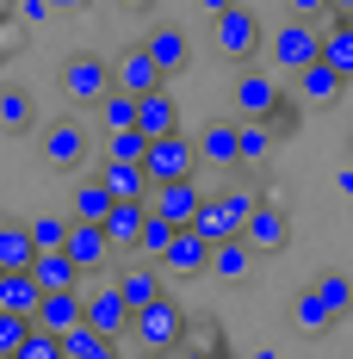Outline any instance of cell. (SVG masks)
<instances>
[{"label":"cell","instance_id":"obj_1","mask_svg":"<svg viewBox=\"0 0 353 359\" xmlns=\"http://www.w3.org/2000/svg\"><path fill=\"white\" fill-rule=\"evenodd\" d=\"M131 341H137V353H180V347L192 341V316L180 310L174 297H155L149 310H137Z\"/></svg>","mask_w":353,"mask_h":359},{"label":"cell","instance_id":"obj_2","mask_svg":"<svg viewBox=\"0 0 353 359\" xmlns=\"http://www.w3.org/2000/svg\"><path fill=\"white\" fill-rule=\"evenodd\" d=\"M112 87H118V62H106L100 50H74L69 62H62V93H69L74 106L100 111V100H106Z\"/></svg>","mask_w":353,"mask_h":359},{"label":"cell","instance_id":"obj_3","mask_svg":"<svg viewBox=\"0 0 353 359\" xmlns=\"http://www.w3.org/2000/svg\"><path fill=\"white\" fill-rule=\"evenodd\" d=\"M260 13L248 6V0H236L229 13H217L211 19V50L223 56V62H254V50H260Z\"/></svg>","mask_w":353,"mask_h":359},{"label":"cell","instance_id":"obj_4","mask_svg":"<svg viewBox=\"0 0 353 359\" xmlns=\"http://www.w3.org/2000/svg\"><path fill=\"white\" fill-rule=\"evenodd\" d=\"M267 56H273V69H279V74H291V81H298L304 69H317V62H322V32L310 25V19H291L285 32H273Z\"/></svg>","mask_w":353,"mask_h":359},{"label":"cell","instance_id":"obj_5","mask_svg":"<svg viewBox=\"0 0 353 359\" xmlns=\"http://www.w3.org/2000/svg\"><path fill=\"white\" fill-rule=\"evenodd\" d=\"M142 168L155 174V186H168V180H192L199 168H205V155H199V137H186V130H174V137H155Z\"/></svg>","mask_w":353,"mask_h":359},{"label":"cell","instance_id":"obj_6","mask_svg":"<svg viewBox=\"0 0 353 359\" xmlns=\"http://www.w3.org/2000/svg\"><path fill=\"white\" fill-rule=\"evenodd\" d=\"M87 323L100 328L106 341H124L131 323H137V310H131V297H124L118 285H93L87 291Z\"/></svg>","mask_w":353,"mask_h":359},{"label":"cell","instance_id":"obj_7","mask_svg":"<svg viewBox=\"0 0 353 359\" xmlns=\"http://www.w3.org/2000/svg\"><path fill=\"white\" fill-rule=\"evenodd\" d=\"M118 87H124V93H137V100H149V93H161V87H168V69L149 56V43H131V50L118 56Z\"/></svg>","mask_w":353,"mask_h":359},{"label":"cell","instance_id":"obj_8","mask_svg":"<svg viewBox=\"0 0 353 359\" xmlns=\"http://www.w3.org/2000/svg\"><path fill=\"white\" fill-rule=\"evenodd\" d=\"M199 155L205 168H242V118H211L199 130Z\"/></svg>","mask_w":353,"mask_h":359},{"label":"cell","instance_id":"obj_9","mask_svg":"<svg viewBox=\"0 0 353 359\" xmlns=\"http://www.w3.org/2000/svg\"><path fill=\"white\" fill-rule=\"evenodd\" d=\"M211 254L217 248L199 236V229H180L174 248L161 254V273H168V279H199V273H211Z\"/></svg>","mask_w":353,"mask_h":359},{"label":"cell","instance_id":"obj_10","mask_svg":"<svg viewBox=\"0 0 353 359\" xmlns=\"http://www.w3.org/2000/svg\"><path fill=\"white\" fill-rule=\"evenodd\" d=\"M279 100H285V87H279V81H267V74H254V69L236 81V118H242V124H267Z\"/></svg>","mask_w":353,"mask_h":359},{"label":"cell","instance_id":"obj_11","mask_svg":"<svg viewBox=\"0 0 353 359\" xmlns=\"http://www.w3.org/2000/svg\"><path fill=\"white\" fill-rule=\"evenodd\" d=\"M242 242H248L254 254H279L285 242H291V217H285L273 198H260L254 217H248V229H242Z\"/></svg>","mask_w":353,"mask_h":359},{"label":"cell","instance_id":"obj_12","mask_svg":"<svg viewBox=\"0 0 353 359\" xmlns=\"http://www.w3.org/2000/svg\"><path fill=\"white\" fill-rule=\"evenodd\" d=\"M155 211L168 217V223H180V229H192V223H199V211H205L199 174H192V180H168V186H155Z\"/></svg>","mask_w":353,"mask_h":359},{"label":"cell","instance_id":"obj_13","mask_svg":"<svg viewBox=\"0 0 353 359\" xmlns=\"http://www.w3.org/2000/svg\"><path fill=\"white\" fill-rule=\"evenodd\" d=\"M149 217H155V198H118V211L106 217V236L112 248H142V229H149Z\"/></svg>","mask_w":353,"mask_h":359},{"label":"cell","instance_id":"obj_14","mask_svg":"<svg viewBox=\"0 0 353 359\" xmlns=\"http://www.w3.org/2000/svg\"><path fill=\"white\" fill-rule=\"evenodd\" d=\"M37 236H32V223L25 217H6L0 223V273H32L37 266Z\"/></svg>","mask_w":353,"mask_h":359},{"label":"cell","instance_id":"obj_15","mask_svg":"<svg viewBox=\"0 0 353 359\" xmlns=\"http://www.w3.org/2000/svg\"><path fill=\"white\" fill-rule=\"evenodd\" d=\"M69 254H74V266H81L87 279H100V273H106V260H112L118 248H112L106 223H74V236H69Z\"/></svg>","mask_w":353,"mask_h":359},{"label":"cell","instance_id":"obj_16","mask_svg":"<svg viewBox=\"0 0 353 359\" xmlns=\"http://www.w3.org/2000/svg\"><path fill=\"white\" fill-rule=\"evenodd\" d=\"M112 211H118V192H112L100 174L74 180V192H69V217H74V223H106Z\"/></svg>","mask_w":353,"mask_h":359},{"label":"cell","instance_id":"obj_17","mask_svg":"<svg viewBox=\"0 0 353 359\" xmlns=\"http://www.w3.org/2000/svg\"><path fill=\"white\" fill-rule=\"evenodd\" d=\"M87 323V291H44V310H37V328H56V334H69V328Z\"/></svg>","mask_w":353,"mask_h":359},{"label":"cell","instance_id":"obj_18","mask_svg":"<svg viewBox=\"0 0 353 359\" xmlns=\"http://www.w3.org/2000/svg\"><path fill=\"white\" fill-rule=\"evenodd\" d=\"M81 155H87V130H81V124L62 118V124L44 130V161H50V168H81Z\"/></svg>","mask_w":353,"mask_h":359},{"label":"cell","instance_id":"obj_19","mask_svg":"<svg viewBox=\"0 0 353 359\" xmlns=\"http://www.w3.org/2000/svg\"><path fill=\"white\" fill-rule=\"evenodd\" d=\"M0 310H13V316H32L44 310V285H37V273H0Z\"/></svg>","mask_w":353,"mask_h":359},{"label":"cell","instance_id":"obj_20","mask_svg":"<svg viewBox=\"0 0 353 359\" xmlns=\"http://www.w3.org/2000/svg\"><path fill=\"white\" fill-rule=\"evenodd\" d=\"M100 180H106L118 198H155V174L142 161H100Z\"/></svg>","mask_w":353,"mask_h":359},{"label":"cell","instance_id":"obj_21","mask_svg":"<svg viewBox=\"0 0 353 359\" xmlns=\"http://www.w3.org/2000/svg\"><path fill=\"white\" fill-rule=\"evenodd\" d=\"M341 93H347V74L328 69V62H317V69L298 74V100H304V106H335Z\"/></svg>","mask_w":353,"mask_h":359},{"label":"cell","instance_id":"obj_22","mask_svg":"<svg viewBox=\"0 0 353 359\" xmlns=\"http://www.w3.org/2000/svg\"><path fill=\"white\" fill-rule=\"evenodd\" d=\"M118 291L131 297V310H149L155 297H168V273H161L155 260H142L137 273H124V279H118Z\"/></svg>","mask_w":353,"mask_h":359},{"label":"cell","instance_id":"obj_23","mask_svg":"<svg viewBox=\"0 0 353 359\" xmlns=\"http://www.w3.org/2000/svg\"><path fill=\"white\" fill-rule=\"evenodd\" d=\"M254 260H260V254L248 248L242 236H229V242H217V254H211V279H223V285H242Z\"/></svg>","mask_w":353,"mask_h":359},{"label":"cell","instance_id":"obj_24","mask_svg":"<svg viewBox=\"0 0 353 359\" xmlns=\"http://www.w3.org/2000/svg\"><path fill=\"white\" fill-rule=\"evenodd\" d=\"M37 285L44 291H81V279H87V273H81V266H74V254L62 248V254H37Z\"/></svg>","mask_w":353,"mask_h":359},{"label":"cell","instance_id":"obj_25","mask_svg":"<svg viewBox=\"0 0 353 359\" xmlns=\"http://www.w3.org/2000/svg\"><path fill=\"white\" fill-rule=\"evenodd\" d=\"M142 43H149V56H155L168 74H180V69H186V56H192V43H186V32H180V25H155Z\"/></svg>","mask_w":353,"mask_h":359},{"label":"cell","instance_id":"obj_26","mask_svg":"<svg viewBox=\"0 0 353 359\" xmlns=\"http://www.w3.org/2000/svg\"><path fill=\"white\" fill-rule=\"evenodd\" d=\"M322 62L353 81V19H328L322 25Z\"/></svg>","mask_w":353,"mask_h":359},{"label":"cell","instance_id":"obj_27","mask_svg":"<svg viewBox=\"0 0 353 359\" xmlns=\"http://www.w3.org/2000/svg\"><path fill=\"white\" fill-rule=\"evenodd\" d=\"M137 130H149V137H174V130H180V106H174V93H168V87L142 100V118H137Z\"/></svg>","mask_w":353,"mask_h":359},{"label":"cell","instance_id":"obj_28","mask_svg":"<svg viewBox=\"0 0 353 359\" xmlns=\"http://www.w3.org/2000/svg\"><path fill=\"white\" fill-rule=\"evenodd\" d=\"M291 323L304 328V334H328V328H335V310H328V304H322V291L310 285V291H298V297H291Z\"/></svg>","mask_w":353,"mask_h":359},{"label":"cell","instance_id":"obj_29","mask_svg":"<svg viewBox=\"0 0 353 359\" xmlns=\"http://www.w3.org/2000/svg\"><path fill=\"white\" fill-rule=\"evenodd\" d=\"M32 118H37V106H32L25 87H0V130H6V137H25Z\"/></svg>","mask_w":353,"mask_h":359},{"label":"cell","instance_id":"obj_30","mask_svg":"<svg viewBox=\"0 0 353 359\" xmlns=\"http://www.w3.org/2000/svg\"><path fill=\"white\" fill-rule=\"evenodd\" d=\"M137 118H142V100L124 93V87H112L106 100H100V124L106 130H137Z\"/></svg>","mask_w":353,"mask_h":359},{"label":"cell","instance_id":"obj_31","mask_svg":"<svg viewBox=\"0 0 353 359\" xmlns=\"http://www.w3.org/2000/svg\"><path fill=\"white\" fill-rule=\"evenodd\" d=\"M273 149H279L273 124H242V168L248 174H260V168L273 161Z\"/></svg>","mask_w":353,"mask_h":359},{"label":"cell","instance_id":"obj_32","mask_svg":"<svg viewBox=\"0 0 353 359\" xmlns=\"http://www.w3.org/2000/svg\"><path fill=\"white\" fill-rule=\"evenodd\" d=\"M32 236H37V248H44V254H62V248H69V236H74V217L69 211L32 217Z\"/></svg>","mask_w":353,"mask_h":359},{"label":"cell","instance_id":"obj_33","mask_svg":"<svg viewBox=\"0 0 353 359\" xmlns=\"http://www.w3.org/2000/svg\"><path fill=\"white\" fill-rule=\"evenodd\" d=\"M192 229H199V236H205L211 248L236 236V223H229V211H223V198H217V192H205V211H199V223H192Z\"/></svg>","mask_w":353,"mask_h":359},{"label":"cell","instance_id":"obj_34","mask_svg":"<svg viewBox=\"0 0 353 359\" xmlns=\"http://www.w3.org/2000/svg\"><path fill=\"white\" fill-rule=\"evenodd\" d=\"M149 130H106V161H149Z\"/></svg>","mask_w":353,"mask_h":359},{"label":"cell","instance_id":"obj_35","mask_svg":"<svg viewBox=\"0 0 353 359\" xmlns=\"http://www.w3.org/2000/svg\"><path fill=\"white\" fill-rule=\"evenodd\" d=\"M174 236H180V223H168V217H161V211H155V217H149V229H142V260H155V266H161V254H168V248H174Z\"/></svg>","mask_w":353,"mask_h":359},{"label":"cell","instance_id":"obj_36","mask_svg":"<svg viewBox=\"0 0 353 359\" xmlns=\"http://www.w3.org/2000/svg\"><path fill=\"white\" fill-rule=\"evenodd\" d=\"M217 198H223V211H229V223H236V236H242V229H248V217H254V205H260V192H248L242 180H229V186H223Z\"/></svg>","mask_w":353,"mask_h":359},{"label":"cell","instance_id":"obj_37","mask_svg":"<svg viewBox=\"0 0 353 359\" xmlns=\"http://www.w3.org/2000/svg\"><path fill=\"white\" fill-rule=\"evenodd\" d=\"M310 285H317V291H322V304L335 310V323H341V316H353V285L341 279V273H317Z\"/></svg>","mask_w":353,"mask_h":359},{"label":"cell","instance_id":"obj_38","mask_svg":"<svg viewBox=\"0 0 353 359\" xmlns=\"http://www.w3.org/2000/svg\"><path fill=\"white\" fill-rule=\"evenodd\" d=\"M62 347H69V359H100L112 341H106L93 323H81V328H69V334H62Z\"/></svg>","mask_w":353,"mask_h":359},{"label":"cell","instance_id":"obj_39","mask_svg":"<svg viewBox=\"0 0 353 359\" xmlns=\"http://www.w3.org/2000/svg\"><path fill=\"white\" fill-rule=\"evenodd\" d=\"M32 316H13V310H0V359H13L25 341H32Z\"/></svg>","mask_w":353,"mask_h":359},{"label":"cell","instance_id":"obj_40","mask_svg":"<svg viewBox=\"0 0 353 359\" xmlns=\"http://www.w3.org/2000/svg\"><path fill=\"white\" fill-rule=\"evenodd\" d=\"M13 359H69V347H62V334H56V328H32V341H25Z\"/></svg>","mask_w":353,"mask_h":359},{"label":"cell","instance_id":"obj_41","mask_svg":"<svg viewBox=\"0 0 353 359\" xmlns=\"http://www.w3.org/2000/svg\"><path fill=\"white\" fill-rule=\"evenodd\" d=\"M267 124H273V137H291V130L304 124V100H298V93H285L279 106H273V118H267Z\"/></svg>","mask_w":353,"mask_h":359},{"label":"cell","instance_id":"obj_42","mask_svg":"<svg viewBox=\"0 0 353 359\" xmlns=\"http://www.w3.org/2000/svg\"><path fill=\"white\" fill-rule=\"evenodd\" d=\"M50 13H56L50 0H13V19H19V25H44Z\"/></svg>","mask_w":353,"mask_h":359},{"label":"cell","instance_id":"obj_43","mask_svg":"<svg viewBox=\"0 0 353 359\" xmlns=\"http://www.w3.org/2000/svg\"><path fill=\"white\" fill-rule=\"evenodd\" d=\"M285 13H291V19H322V13H335V6H328V0H285Z\"/></svg>","mask_w":353,"mask_h":359},{"label":"cell","instance_id":"obj_44","mask_svg":"<svg viewBox=\"0 0 353 359\" xmlns=\"http://www.w3.org/2000/svg\"><path fill=\"white\" fill-rule=\"evenodd\" d=\"M174 359H217V353H211V347H199V341H186V347H180Z\"/></svg>","mask_w":353,"mask_h":359},{"label":"cell","instance_id":"obj_45","mask_svg":"<svg viewBox=\"0 0 353 359\" xmlns=\"http://www.w3.org/2000/svg\"><path fill=\"white\" fill-rule=\"evenodd\" d=\"M229 6H236V0H199V13H205V19H217V13H229Z\"/></svg>","mask_w":353,"mask_h":359},{"label":"cell","instance_id":"obj_46","mask_svg":"<svg viewBox=\"0 0 353 359\" xmlns=\"http://www.w3.org/2000/svg\"><path fill=\"white\" fill-rule=\"evenodd\" d=\"M112 6H124V13H149L155 0H112Z\"/></svg>","mask_w":353,"mask_h":359},{"label":"cell","instance_id":"obj_47","mask_svg":"<svg viewBox=\"0 0 353 359\" xmlns=\"http://www.w3.org/2000/svg\"><path fill=\"white\" fill-rule=\"evenodd\" d=\"M328 6H335L328 19H353V0H328Z\"/></svg>","mask_w":353,"mask_h":359},{"label":"cell","instance_id":"obj_48","mask_svg":"<svg viewBox=\"0 0 353 359\" xmlns=\"http://www.w3.org/2000/svg\"><path fill=\"white\" fill-rule=\"evenodd\" d=\"M50 6H56V13H81L87 0H50Z\"/></svg>","mask_w":353,"mask_h":359},{"label":"cell","instance_id":"obj_49","mask_svg":"<svg viewBox=\"0 0 353 359\" xmlns=\"http://www.w3.org/2000/svg\"><path fill=\"white\" fill-rule=\"evenodd\" d=\"M100 359H131V353H124V341H112V347H106Z\"/></svg>","mask_w":353,"mask_h":359},{"label":"cell","instance_id":"obj_50","mask_svg":"<svg viewBox=\"0 0 353 359\" xmlns=\"http://www.w3.org/2000/svg\"><path fill=\"white\" fill-rule=\"evenodd\" d=\"M341 192H347V198H353V168H341Z\"/></svg>","mask_w":353,"mask_h":359},{"label":"cell","instance_id":"obj_51","mask_svg":"<svg viewBox=\"0 0 353 359\" xmlns=\"http://www.w3.org/2000/svg\"><path fill=\"white\" fill-rule=\"evenodd\" d=\"M137 359H174V353H137Z\"/></svg>","mask_w":353,"mask_h":359},{"label":"cell","instance_id":"obj_52","mask_svg":"<svg viewBox=\"0 0 353 359\" xmlns=\"http://www.w3.org/2000/svg\"><path fill=\"white\" fill-rule=\"evenodd\" d=\"M254 359H279V353H267V347H260V353H254Z\"/></svg>","mask_w":353,"mask_h":359}]
</instances>
